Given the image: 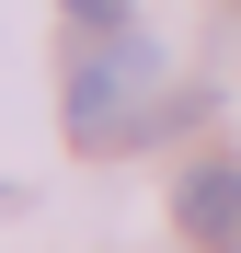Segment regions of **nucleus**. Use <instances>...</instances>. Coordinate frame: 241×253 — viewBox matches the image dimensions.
Segmentation results:
<instances>
[{"mask_svg":"<svg viewBox=\"0 0 241 253\" xmlns=\"http://www.w3.org/2000/svg\"><path fill=\"white\" fill-rule=\"evenodd\" d=\"M69 12H80V23H127V0H69Z\"/></svg>","mask_w":241,"mask_h":253,"instance_id":"obj_3","label":"nucleus"},{"mask_svg":"<svg viewBox=\"0 0 241 253\" xmlns=\"http://www.w3.org/2000/svg\"><path fill=\"white\" fill-rule=\"evenodd\" d=\"M184 230L195 242H230L241 230V161H195L184 173Z\"/></svg>","mask_w":241,"mask_h":253,"instance_id":"obj_2","label":"nucleus"},{"mask_svg":"<svg viewBox=\"0 0 241 253\" xmlns=\"http://www.w3.org/2000/svg\"><path fill=\"white\" fill-rule=\"evenodd\" d=\"M161 92H172V58L149 35H127V23H103L80 46V69H69V138L80 150H127V138L161 126Z\"/></svg>","mask_w":241,"mask_h":253,"instance_id":"obj_1","label":"nucleus"}]
</instances>
